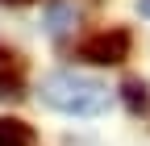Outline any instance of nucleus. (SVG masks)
Masks as SVG:
<instances>
[{"label":"nucleus","instance_id":"nucleus-1","mask_svg":"<svg viewBox=\"0 0 150 146\" xmlns=\"http://www.w3.org/2000/svg\"><path fill=\"white\" fill-rule=\"evenodd\" d=\"M38 92H42V104L71 117H96L108 108V88L92 75H79V71H54L42 79Z\"/></svg>","mask_w":150,"mask_h":146},{"label":"nucleus","instance_id":"nucleus-2","mask_svg":"<svg viewBox=\"0 0 150 146\" xmlns=\"http://www.w3.org/2000/svg\"><path fill=\"white\" fill-rule=\"evenodd\" d=\"M129 33L125 29H104V33H92V38L79 42V59L96 63V67H117L129 59Z\"/></svg>","mask_w":150,"mask_h":146},{"label":"nucleus","instance_id":"nucleus-3","mask_svg":"<svg viewBox=\"0 0 150 146\" xmlns=\"http://www.w3.org/2000/svg\"><path fill=\"white\" fill-rule=\"evenodd\" d=\"M42 25L50 38H63V33L75 25V4H67V0H50L46 4V17H42Z\"/></svg>","mask_w":150,"mask_h":146},{"label":"nucleus","instance_id":"nucleus-4","mask_svg":"<svg viewBox=\"0 0 150 146\" xmlns=\"http://www.w3.org/2000/svg\"><path fill=\"white\" fill-rule=\"evenodd\" d=\"M0 146H33V130L17 117H0Z\"/></svg>","mask_w":150,"mask_h":146},{"label":"nucleus","instance_id":"nucleus-5","mask_svg":"<svg viewBox=\"0 0 150 146\" xmlns=\"http://www.w3.org/2000/svg\"><path fill=\"white\" fill-rule=\"evenodd\" d=\"M121 96H125V104L134 108V113H142V108L150 104V96H146V84H142V79H125V84H121Z\"/></svg>","mask_w":150,"mask_h":146},{"label":"nucleus","instance_id":"nucleus-6","mask_svg":"<svg viewBox=\"0 0 150 146\" xmlns=\"http://www.w3.org/2000/svg\"><path fill=\"white\" fill-rule=\"evenodd\" d=\"M0 96L17 100V96H21V79H17V75H0Z\"/></svg>","mask_w":150,"mask_h":146},{"label":"nucleus","instance_id":"nucleus-7","mask_svg":"<svg viewBox=\"0 0 150 146\" xmlns=\"http://www.w3.org/2000/svg\"><path fill=\"white\" fill-rule=\"evenodd\" d=\"M138 13H142V17H150V0H138Z\"/></svg>","mask_w":150,"mask_h":146},{"label":"nucleus","instance_id":"nucleus-8","mask_svg":"<svg viewBox=\"0 0 150 146\" xmlns=\"http://www.w3.org/2000/svg\"><path fill=\"white\" fill-rule=\"evenodd\" d=\"M8 59H13V54H8V50H4V46H0V63H8Z\"/></svg>","mask_w":150,"mask_h":146},{"label":"nucleus","instance_id":"nucleus-9","mask_svg":"<svg viewBox=\"0 0 150 146\" xmlns=\"http://www.w3.org/2000/svg\"><path fill=\"white\" fill-rule=\"evenodd\" d=\"M4 4H29V0H4Z\"/></svg>","mask_w":150,"mask_h":146}]
</instances>
